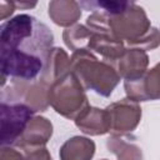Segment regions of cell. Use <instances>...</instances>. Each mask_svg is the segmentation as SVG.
<instances>
[{
  "label": "cell",
  "mask_w": 160,
  "mask_h": 160,
  "mask_svg": "<svg viewBox=\"0 0 160 160\" xmlns=\"http://www.w3.org/2000/svg\"><path fill=\"white\" fill-rule=\"evenodd\" d=\"M15 6L20 8V9H29V8L36 6V2H24V1H20V2H15Z\"/></svg>",
  "instance_id": "ffe728a7"
},
{
  "label": "cell",
  "mask_w": 160,
  "mask_h": 160,
  "mask_svg": "<svg viewBox=\"0 0 160 160\" xmlns=\"http://www.w3.org/2000/svg\"><path fill=\"white\" fill-rule=\"evenodd\" d=\"M0 160H26V156L24 151H20L14 146H1Z\"/></svg>",
  "instance_id": "e0dca14e"
},
{
  "label": "cell",
  "mask_w": 160,
  "mask_h": 160,
  "mask_svg": "<svg viewBox=\"0 0 160 160\" xmlns=\"http://www.w3.org/2000/svg\"><path fill=\"white\" fill-rule=\"evenodd\" d=\"M105 110L109 116L111 135L120 136L131 134L140 124L142 115L139 102L132 101L128 98L111 102L106 106Z\"/></svg>",
  "instance_id": "8992f818"
},
{
  "label": "cell",
  "mask_w": 160,
  "mask_h": 160,
  "mask_svg": "<svg viewBox=\"0 0 160 160\" xmlns=\"http://www.w3.org/2000/svg\"><path fill=\"white\" fill-rule=\"evenodd\" d=\"M70 66L85 90H92L104 98L112 94L121 79L112 64L99 60L89 50L74 51L70 58Z\"/></svg>",
  "instance_id": "3957f363"
},
{
  "label": "cell",
  "mask_w": 160,
  "mask_h": 160,
  "mask_svg": "<svg viewBox=\"0 0 160 160\" xmlns=\"http://www.w3.org/2000/svg\"><path fill=\"white\" fill-rule=\"evenodd\" d=\"M52 44L51 30L31 15L19 14L0 26V49L16 50L46 60Z\"/></svg>",
  "instance_id": "7a4b0ae2"
},
{
  "label": "cell",
  "mask_w": 160,
  "mask_h": 160,
  "mask_svg": "<svg viewBox=\"0 0 160 160\" xmlns=\"http://www.w3.org/2000/svg\"><path fill=\"white\" fill-rule=\"evenodd\" d=\"M155 66H156V68H158V69H159V71H160V62H158V64H156V65H155Z\"/></svg>",
  "instance_id": "44dd1931"
},
{
  "label": "cell",
  "mask_w": 160,
  "mask_h": 160,
  "mask_svg": "<svg viewBox=\"0 0 160 160\" xmlns=\"http://www.w3.org/2000/svg\"><path fill=\"white\" fill-rule=\"evenodd\" d=\"M48 15L54 24L68 29L81 18V6L74 0H54L49 2Z\"/></svg>",
  "instance_id": "8fae6325"
},
{
  "label": "cell",
  "mask_w": 160,
  "mask_h": 160,
  "mask_svg": "<svg viewBox=\"0 0 160 160\" xmlns=\"http://www.w3.org/2000/svg\"><path fill=\"white\" fill-rule=\"evenodd\" d=\"M74 121L81 132L90 136H100L110 132V121L105 109L89 106Z\"/></svg>",
  "instance_id": "30bf717a"
},
{
  "label": "cell",
  "mask_w": 160,
  "mask_h": 160,
  "mask_svg": "<svg viewBox=\"0 0 160 160\" xmlns=\"http://www.w3.org/2000/svg\"><path fill=\"white\" fill-rule=\"evenodd\" d=\"M52 122L45 116H34L28 126L25 128L22 135L15 144L20 150H32L38 148H42L48 144L50 138L52 136Z\"/></svg>",
  "instance_id": "ba28073f"
},
{
  "label": "cell",
  "mask_w": 160,
  "mask_h": 160,
  "mask_svg": "<svg viewBox=\"0 0 160 160\" xmlns=\"http://www.w3.org/2000/svg\"><path fill=\"white\" fill-rule=\"evenodd\" d=\"M126 49L125 44L120 40H116L109 35L99 34L92 31V36L88 45V50L92 54H98L102 58L104 61L115 65L118 59L122 55Z\"/></svg>",
  "instance_id": "7c38bea8"
},
{
  "label": "cell",
  "mask_w": 160,
  "mask_h": 160,
  "mask_svg": "<svg viewBox=\"0 0 160 160\" xmlns=\"http://www.w3.org/2000/svg\"><path fill=\"white\" fill-rule=\"evenodd\" d=\"M95 142L86 136H72L68 139L59 150L60 160H91L95 155Z\"/></svg>",
  "instance_id": "5bb4252c"
},
{
  "label": "cell",
  "mask_w": 160,
  "mask_h": 160,
  "mask_svg": "<svg viewBox=\"0 0 160 160\" xmlns=\"http://www.w3.org/2000/svg\"><path fill=\"white\" fill-rule=\"evenodd\" d=\"M92 36V30L88 26L76 24L71 28H68L62 32V40L65 45L74 51L78 50H88V45Z\"/></svg>",
  "instance_id": "2e32d148"
},
{
  "label": "cell",
  "mask_w": 160,
  "mask_h": 160,
  "mask_svg": "<svg viewBox=\"0 0 160 160\" xmlns=\"http://www.w3.org/2000/svg\"><path fill=\"white\" fill-rule=\"evenodd\" d=\"M101 160H108V159H101Z\"/></svg>",
  "instance_id": "7402d4cb"
},
{
  "label": "cell",
  "mask_w": 160,
  "mask_h": 160,
  "mask_svg": "<svg viewBox=\"0 0 160 160\" xmlns=\"http://www.w3.org/2000/svg\"><path fill=\"white\" fill-rule=\"evenodd\" d=\"M22 151L25 152L26 160H52L49 150L45 146L32 150H22Z\"/></svg>",
  "instance_id": "ac0fdd59"
},
{
  "label": "cell",
  "mask_w": 160,
  "mask_h": 160,
  "mask_svg": "<svg viewBox=\"0 0 160 160\" xmlns=\"http://www.w3.org/2000/svg\"><path fill=\"white\" fill-rule=\"evenodd\" d=\"M1 112V146H15L22 135L29 121L34 118V110L22 102H4L0 105Z\"/></svg>",
  "instance_id": "5b68a950"
},
{
  "label": "cell",
  "mask_w": 160,
  "mask_h": 160,
  "mask_svg": "<svg viewBox=\"0 0 160 160\" xmlns=\"http://www.w3.org/2000/svg\"><path fill=\"white\" fill-rule=\"evenodd\" d=\"M15 10H16V6L14 1H1L0 2V19L6 20L9 16L14 14Z\"/></svg>",
  "instance_id": "d6986e66"
},
{
  "label": "cell",
  "mask_w": 160,
  "mask_h": 160,
  "mask_svg": "<svg viewBox=\"0 0 160 160\" xmlns=\"http://www.w3.org/2000/svg\"><path fill=\"white\" fill-rule=\"evenodd\" d=\"M126 98L136 101H150L160 99V71L156 66L146 70L144 75L134 80H124Z\"/></svg>",
  "instance_id": "52a82bcc"
},
{
  "label": "cell",
  "mask_w": 160,
  "mask_h": 160,
  "mask_svg": "<svg viewBox=\"0 0 160 160\" xmlns=\"http://www.w3.org/2000/svg\"><path fill=\"white\" fill-rule=\"evenodd\" d=\"M48 101L49 106L69 120H75L90 106L85 88L72 71L66 72L51 84Z\"/></svg>",
  "instance_id": "277c9868"
},
{
  "label": "cell",
  "mask_w": 160,
  "mask_h": 160,
  "mask_svg": "<svg viewBox=\"0 0 160 160\" xmlns=\"http://www.w3.org/2000/svg\"><path fill=\"white\" fill-rule=\"evenodd\" d=\"M106 148L116 156V160H142V150L125 136L111 135L106 140Z\"/></svg>",
  "instance_id": "9a60e30c"
},
{
  "label": "cell",
  "mask_w": 160,
  "mask_h": 160,
  "mask_svg": "<svg viewBox=\"0 0 160 160\" xmlns=\"http://www.w3.org/2000/svg\"><path fill=\"white\" fill-rule=\"evenodd\" d=\"M115 69L124 80H134L144 75L149 66L148 52L138 48H126L115 62Z\"/></svg>",
  "instance_id": "9c48e42d"
},
{
  "label": "cell",
  "mask_w": 160,
  "mask_h": 160,
  "mask_svg": "<svg viewBox=\"0 0 160 160\" xmlns=\"http://www.w3.org/2000/svg\"><path fill=\"white\" fill-rule=\"evenodd\" d=\"M86 26L95 32L122 41L126 48L148 51L160 45V31L151 26L145 10L132 1L116 14H108L101 10L92 11L86 19Z\"/></svg>",
  "instance_id": "6da1fadb"
},
{
  "label": "cell",
  "mask_w": 160,
  "mask_h": 160,
  "mask_svg": "<svg viewBox=\"0 0 160 160\" xmlns=\"http://www.w3.org/2000/svg\"><path fill=\"white\" fill-rule=\"evenodd\" d=\"M69 71H71V66L68 52L61 48H52L46 59L44 70L40 75V80H42L46 85L51 86L55 80H58Z\"/></svg>",
  "instance_id": "4fadbf2b"
}]
</instances>
